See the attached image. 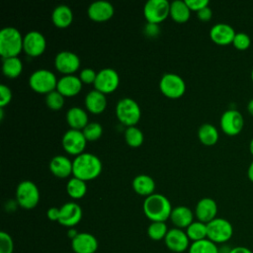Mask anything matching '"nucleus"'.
<instances>
[{"mask_svg": "<svg viewBox=\"0 0 253 253\" xmlns=\"http://www.w3.org/2000/svg\"><path fill=\"white\" fill-rule=\"evenodd\" d=\"M102 171V162L98 156L89 152H82L72 161V174L83 181L96 178Z\"/></svg>", "mask_w": 253, "mask_h": 253, "instance_id": "nucleus-1", "label": "nucleus"}, {"mask_svg": "<svg viewBox=\"0 0 253 253\" xmlns=\"http://www.w3.org/2000/svg\"><path fill=\"white\" fill-rule=\"evenodd\" d=\"M143 212L151 221H163L170 218L172 211L171 203L161 194H152L147 196L143 202Z\"/></svg>", "mask_w": 253, "mask_h": 253, "instance_id": "nucleus-2", "label": "nucleus"}, {"mask_svg": "<svg viewBox=\"0 0 253 253\" xmlns=\"http://www.w3.org/2000/svg\"><path fill=\"white\" fill-rule=\"evenodd\" d=\"M23 37L18 29L5 27L0 31V54L3 58L17 56L23 49Z\"/></svg>", "mask_w": 253, "mask_h": 253, "instance_id": "nucleus-3", "label": "nucleus"}, {"mask_svg": "<svg viewBox=\"0 0 253 253\" xmlns=\"http://www.w3.org/2000/svg\"><path fill=\"white\" fill-rule=\"evenodd\" d=\"M207 238L215 244H224L233 235V226L225 218L215 217L207 223Z\"/></svg>", "mask_w": 253, "mask_h": 253, "instance_id": "nucleus-4", "label": "nucleus"}, {"mask_svg": "<svg viewBox=\"0 0 253 253\" xmlns=\"http://www.w3.org/2000/svg\"><path fill=\"white\" fill-rule=\"evenodd\" d=\"M116 115L121 123L127 126H134L140 119L139 105L131 98L121 99L116 106Z\"/></svg>", "mask_w": 253, "mask_h": 253, "instance_id": "nucleus-5", "label": "nucleus"}, {"mask_svg": "<svg viewBox=\"0 0 253 253\" xmlns=\"http://www.w3.org/2000/svg\"><path fill=\"white\" fill-rule=\"evenodd\" d=\"M30 87L39 93H49L55 90L57 79L55 74L48 69H37L29 78Z\"/></svg>", "mask_w": 253, "mask_h": 253, "instance_id": "nucleus-6", "label": "nucleus"}, {"mask_svg": "<svg viewBox=\"0 0 253 253\" xmlns=\"http://www.w3.org/2000/svg\"><path fill=\"white\" fill-rule=\"evenodd\" d=\"M16 199L22 208L30 210L38 205L40 201V191L34 182L24 180L17 186Z\"/></svg>", "mask_w": 253, "mask_h": 253, "instance_id": "nucleus-7", "label": "nucleus"}, {"mask_svg": "<svg viewBox=\"0 0 253 253\" xmlns=\"http://www.w3.org/2000/svg\"><path fill=\"white\" fill-rule=\"evenodd\" d=\"M159 87L165 96L173 99L181 97L186 90L185 81L175 73H165L160 79Z\"/></svg>", "mask_w": 253, "mask_h": 253, "instance_id": "nucleus-8", "label": "nucleus"}, {"mask_svg": "<svg viewBox=\"0 0 253 253\" xmlns=\"http://www.w3.org/2000/svg\"><path fill=\"white\" fill-rule=\"evenodd\" d=\"M170 12V3L167 0L146 1L143 14L148 23L158 24L166 19Z\"/></svg>", "mask_w": 253, "mask_h": 253, "instance_id": "nucleus-9", "label": "nucleus"}, {"mask_svg": "<svg viewBox=\"0 0 253 253\" xmlns=\"http://www.w3.org/2000/svg\"><path fill=\"white\" fill-rule=\"evenodd\" d=\"M119 83L120 77L118 72L113 68L106 67L97 72L94 86L96 90L105 94L115 91L119 86Z\"/></svg>", "mask_w": 253, "mask_h": 253, "instance_id": "nucleus-10", "label": "nucleus"}, {"mask_svg": "<svg viewBox=\"0 0 253 253\" xmlns=\"http://www.w3.org/2000/svg\"><path fill=\"white\" fill-rule=\"evenodd\" d=\"M86 141L87 139L83 132L80 129L75 128H70L65 131L61 140L65 151L76 156L83 152L86 146Z\"/></svg>", "mask_w": 253, "mask_h": 253, "instance_id": "nucleus-11", "label": "nucleus"}, {"mask_svg": "<svg viewBox=\"0 0 253 253\" xmlns=\"http://www.w3.org/2000/svg\"><path fill=\"white\" fill-rule=\"evenodd\" d=\"M164 242L166 247L170 251L176 252V253H181L186 251L187 249H189L191 245L190 239L186 231L177 227H174L168 230L164 238Z\"/></svg>", "mask_w": 253, "mask_h": 253, "instance_id": "nucleus-12", "label": "nucleus"}, {"mask_svg": "<svg viewBox=\"0 0 253 253\" xmlns=\"http://www.w3.org/2000/svg\"><path fill=\"white\" fill-rule=\"evenodd\" d=\"M244 126L242 115L236 110L225 111L220 118V126L224 133L228 135L238 134Z\"/></svg>", "mask_w": 253, "mask_h": 253, "instance_id": "nucleus-13", "label": "nucleus"}, {"mask_svg": "<svg viewBox=\"0 0 253 253\" xmlns=\"http://www.w3.org/2000/svg\"><path fill=\"white\" fill-rule=\"evenodd\" d=\"M45 45V38L38 31H30L24 36L23 49L31 56L41 55L44 51Z\"/></svg>", "mask_w": 253, "mask_h": 253, "instance_id": "nucleus-14", "label": "nucleus"}, {"mask_svg": "<svg viewBox=\"0 0 253 253\" xmlns=\"http://www.w3.org/2000/svg\"><path fill=\"white\" fill-rule=\"evenodd\" d=\"M54 65L59 72L68 75L79 68L80 59L76 53L69 50H62L55 55Z\"/></svg>", "mask_w": 253, "mask_h": 253, "instance_id": "nucleus-15", "label": "nucleus"}, {"mask_svg": "<svg viewBox=\"0 0 253 253\" xmlns=\"http://www.w3.org/2000/svg\"><path fill=\"white\" fill-rule=\"evenodd\" d=\"M82 218V210L80 206L74 202L65 203L59 208L58 222L66 227H73Z\"/></svg>", "mask_w": 253, "mask_h": 253, "instance_id": "nucleus-16", "label": "nucleus"}, {"mask_svg": "<svg viewBox=\"0 0 253 253\" xmlns=\"http://www.w3.org/2000/svg\"><path fill=\"white\" fill-rule=\"evenodd\" d=\"M71 248L75 253H95L98 249V240L91 233L79 232L71 240Z\"/></svg>", "mask_w": 253, "mask_h": 253, "instance_id": "nucleus-17", "label": "nucleus"}, {"mask_svg": "<svg viewBox=\"0 0 253 253\" xmlns=\"http://www.w3.org/2000/svg\"><path fill=\"white\" fill-rule=\"evenodd\" d=\"M195 213L199 221L209 223L216 217L217 205L214 200L211 198H203L198 202Z\"/></svg>", "mask_w": 253, "mask_h": 253, "instance_id": "nucleus-18", "label": "nucleus"}, {"mask_svg": "<svg viewBox=\"0 0 253 253\" xmlns=\"http://www.w3.org/2000/svg\"><path fill=\"white\" fill-rule=\"evenodd\" d=\"M88 16L94 21H106L114 14V6L107 0H97L88 7Z\"/></svg>", "mask_w": 253, "mask_h": 253, "instance_id": "nucleus-19", "label": "nucleus"}, {"mask_svg": "<svg viewBox=\"0 0 253 253\" xmlns=\"http://www.w3.org/2000/svg\"><path fill=\"white\" fill-rule=\"evenodd\" d=\"M235 31L234 29L224 23H218L211 27L210 31V37L212 42H214L217 44H228L233 42V39L235 37Z\"/></svg>", "mask_w": 253, "mask_h": 253, "instance_id": "nucleus-20", "label": "nucleus"}, {"mask_svg": "<svg viewBox=\"0 0 253 253\" xmlns=\"http://www.w3.org/2000/svg\"><path fill=\"white\" fill-rule=\"evenodd\" d=\"M81 88H82V81L80 80L79 77L73 74L64 75L57 80L56 90L63 96H66V97L74 96L79 93Z\"/></svg>", "mask_w": 253, "mask_h": 253, "instance_id": "nucleus-21", "label": "nucleus"}, {"mask_svg": "<svg viewBox=\"0 0 253 253\" xmlns=\"http://www.w3.org/2000/svg\"><path fill=\"white\" fill-rule=\"evenodd\" d=\"M194 214L193 211L185 206H178L174 208L170 214V219L172 223L177 228H187L193 222Z\"/></svg>", "mask_w": 253, "mask_h": 253, "instance_id": "nucleus-22", "label": "nucleus"}, {"mask_svg": "<svg viewBox=\"0 0 253 253\" xmlns=\"http://www.w3.org/2000/svg\"><path fill=\"white\" fill-rule=\"evenodd\" d=\"M85 106L93 114L102 113L107 106V99L104 93L94 89L88 92L85 97Z\"/></svg>", "mask_w": 253, "mask_h": 253, "instance_id": "nucleus-23", "label": "nucleus"}, {"mask_svg": "<svg viewBox=\"0 0 253 253\" xmlns=\"http://www.w3.org/2000/svg\"><path fill=\"white\" fill-rule=\"evenodd\" d=\"M49 169L53 175L65 178L72 173V161L63 155H56L49 162Z\"/></svg>", "mask_w": 253, "mask_h": 253, "instance_id": "nucleus-24", "label": "nucleus"}, {"mask_svg": "<svg viewBox=\"0 0 253 253\" xmlns=\"http://www.w3.org/2000/svg\"><path fill=\"white\" fill-rule=\"evenodd\" d=\"M66 120L71 128L80 129L88 125V115L86 111L79 107H72L66 113Z\"/></svg>", "mask_w": 253, "mask_h": 253, "instance_id": "nucleus-25", "label": "nucleus"}, {"mask_svg": "<svg viewBox=\"0 0 253 253\" xmlns=\"http://www.w3.org/2000/svg\"><path fill=\"white\" fill-rule=\"evenodd\" d=\"M51 20L56 27L65 28L71 24L73 20V13L67 5L61 4L53 9Z\"/></svg>", "mask_w": 253, "mask_h": 253, "instance_id": "nucleus-26", "label": "nucleus"}, {"mask_svg": "<svg viewBox=\"0 0 253 253\" xmlns=\"http://www.w3.org/2000/svg\"><path fill=\"white\" fill-rule=\"evenodd\" d=\"M132 188L137 194L147 197L153 194L155 183L150 176L146 174H139L132 180Z\"/></svg>", "mask_w": 253, "mask_h": 253, "instance_id": "nucleus-27", "label": "nucleus"}, {"mask_svg": "<svg viewBox=\"0 0 253 253\" xmlns=\"http://www.w3.org/2000/svg\"><path fill=\"white\" fill-rule=\"evenodd\" d=\"M190 13H191V10L185 1L174 0L170 2L169 15L174 21L179 23L186 22L190 18Z\"/></svg>", "mask_w": 253, "mask_h": 253, "instance_id": "nucleus-28", "label": "nucleus"}, {"mask_svg": "<svg viewBox=\"0 0 253 253\" xmlns=\"http://www.w3.org/2000/svg\"><path fill=\"white\" fill-rule=\"evenodd\" d=\"M198 136L203 144L213 145L218 139V131L214 126L203 124L198 129Z\"/></svg>", "mask_w": 253, "mask_h": 253, "instance_id": "nucleus-29", "label": "nucleus"}, {"mask_svg": "<svg viewBox=\"0 0 253 253\" xmlns=\"http://www.w3.org/2000/svg\"><path fill=\"white\" fill-rule=\"evenodd\" d=\"M22 69H23V63L18 56L3 58L2 70L7 77H10V78L17 77L22 72Z\"/></svg>", "mask_w": 253, "mask_h": 253, "instance_id": "nucleus-30", "label": "nucleus"}, {"mask_svg": "<svg viewBox=\"0 0 253 253\" xmlns=\"http://www.w3.org/2000/svg\"><path fill=\"white\" fill-rule=\"evenodd\" d=\"M186 233L192 242L206 239L208 236L207 223L202 221H193L187 228Z\"/></svg>", "mask_w": 253, "mask_h": 253, "instance_id": "nucleus-31", "label": "nucleus"}, {"mask_svg": "<svg viewBox=\"0 0 253 253\" xmlns=\"http://www.w3.org/2000/svg\"><path fill=\"white\" fill-rule=\"evenodd\" d=\"M66 190H67L68 195L71 198H73V199H80V198H82L86 194L87 185H86L85 181H83V180H81L79 178L73 177V178H71L67 182Z\"/></svg>", "mask_w": 253, "mask_h": 253, "instance_id": "nucleus-32", "label": "nucleus"}, {"mask_svg": "<svg viewBox=\"0 0 253 253\" xmlns=\"http://www.w3.org/2000/svg\"><path fill=\"white\" fill-rule=\"evenodd\" d=\"M188 251L189 253H218V247L217 244L206 238L192 242Z\"/></svg>", "mask_w": 253, "mask_h": 253, "instance_id": "nucleus-33", "label": "nucleus"}, {"mask_svg": "<svg viewBox=\"0 0 253 253\" xmlns=\"http://www.w3.org/2000/svg\"><path fill=\"white\" fill-rule=\"evenodd\" d=\"M168 228L165 222L163 221H152L149 226L147 227V235L152 239V240H161L164 239L167 232Z\"/></svg>", "mask_w": 253, "mask_h": 253, "instance_id": "nucleus-34", "label": "nucleus"}, {"mask_svg": "<svg viewBox=\"0 0 253 253\" xmlns=\"http://www.w3.org/2000/svg\"><path fill=\"white\" fill-rule=\"evenodd\" d=\"M125 138L128 145L136 147L142 143L143 133L138 127H136L134 126H127V128L125 131Z\"/></svg>", "mask_w": 253, "mask_h": 253, "instance_id": "nucleus-35", "label": "nucleus"}, {"mask_svg": "<svg viewBox=\"0 0 253 253\" xmlns=\"http://www.w3.org/2000/svg\"><path fill=\"white\" fill-rule=\"evenodd\" d=\"M82 132L87 140H95L101 136L103 132V127L99 123L92 122L88 123V125L83 128Z\"/></svg>", "mask_w": 253, "mask_h": 253, "instance_id": "nucleus-36", "label": "nucleus"}, {"mask_svg": "<svg viewBox=\"0 0 253 253\" xmlns=\"http://www.w3.org/2000/svg\"><path fill=\"white\" fill-rule=\"evenodd\" d=\"M46 105L52 110H59L64 104V96L57 90L50 91L45 96Z\"/></svg>", "mask_w": 253, "mask_h": 253, "instance_id": "nucleus-37", "label": "nucleus"}, {"mask_svg": "<svg viewBox=\"0 0 253 253\" xmlns=\"http://www.w3.org/2000/svg\"><path fill=\"white\" fill-rule=\"evenodd\" d=\"M235 48L239 50H245L250 46L251 39L245 33H236L232 42Z\"/></svg>", "mask_w": 253, "mask_h": 253, "instance_id": "nucleus-38", "label": "nucleus"}, {"mask_svg": "<svg viewBox=\"0 0 253 253\" xmlns=\"http://www.w3.org/2000/svg\"><path fill=\"white\" fill-rule=\"evenodd\" d=\"M14 243L12 237L5 231L0 232V253H13Z\"/></svg>", "mask_w": 253, "mask_h": 253, "instance_id": "nucleus-39", "label": "nucleus"}, {"mask_svg": "<svg viewBox=\"0 0 253 253\" xmlns=\"http://www.w3.org/2000/svg\"><path fill=\"white\" fill-rule=\"evenodd\" d=\"M12 99V92L11 89L5 85H0V108H3L4 106L8 105Z\"/></svg>", "mask_w": 253, "mask_h": 253, "instance_id": "nucleus-40", "label": "nucleus"}, {"mask_svg": "<svg viewBox=\"0 0 253 253\" xmlns=\"http://www.w3.org/2000/svg\"><path fill=\"white\" fill-rule=\"evenodd\" d=\"M97 76V72H95L92 68H84L80 71L79 78L84 83H94Z\"/></svg>", "mask_w": 253, "mask_h": 253, "instance_id": "nucleus-41", "label": "nucleus"}, {"mask_svg": "<svg viewBox=\"0 0 253 253\" xmlns=\"http://www.w3.org/2000/svg\"><path fill=\"white\" fill-rule=\"evenodd\" d=\"M185 2L190 10H194L197 12L209 5L208 0H185Z\"/></svg>", "mask_w": 253, "mask_h": 253, "instance_id": "nucleus-42", "label": "nucleus"}, {"mask_svg": "<svg viewBox=\"0 0 253 253\" xmlns=\"http://www.w3.org/2000/svg\"><path fill=\"white\" fill-rule=\"evenodd\" d=\"M211 15H212L211 9L209 6L198 11V17L202 21H209L211 18Z\"/></svg>", "mask_w": 253, "mask_h": 253, "instance_id": "nucleus-43", "label": "nucleus"}, {"mask_svg": "<svg viewBox=\"0 0 253 253\" xmlns=\"http://www.w3.org/2000/svg\"><path fill=\"white\" fill-rule=\"evenodd\" d=\"M46 215H47V217L50 220H57L58 221V218H59V209L55 208V207L49 208L47 210V211H46Z\"/></svg>", "mask_w": 253, "mask_h": 253, "instance_id": "nucleus-44", "label": "nucleus"}, {"mask_svg": "<svg viewBox=\"0 0 253 253\" xmlns=\"http://www.w3.org/2000/svg\"><path fill=\"white\" fill-rule=\"evenodd\" d=\"M229 253H253L251 249H249L248 247L245 246H236V247H232Z\"/></svg>", "mask_w": 253, "mask_h": 253, "instance_id": "nucleus-45", "label": "nucleus"}, {"mask_svg": "<svg viewBox=\"0 0 253 253\" xmlns=\"http://www.w3.org/2000/svg\"><path fill=\"white\" fill-rule=\"evenodd\" d=\"M247 175H248V178L250 179V181H251V182H253V161H252V162H251V164L249 165Z\"/></svg>", "mask_w": 253, "mask_h": 253, "instance_id": "nucleus-46", "label": "nucleus"}, {"mask_svg": "<svg viewBox=\"0 0 253 253\" xmlns=\"http://www.w3.org/2000/svg\"><path fill=\"white\" fill-rule=\"evenodd\" d=\"M79 232H77L74 228H70L69 230H68V236L71 238V240L74 238V237H76V235L78 234Z\"/></svg>", "mask_w": 253, "mask_h": 253, "instance_id": "nucleus-47", "label": "nucleus"}, {"mask_svg": "<svg viewBox=\"0 0 253 253\" xmlns=\"http://www.w3.org/2000/svg\"><path fill=\"white\" fill-rule=\"evenodd\" d=\"M247 110L248 112L253 116V99H251L247 105Z\"/></svg>", "mask_w": 253, "mask_h": 253, "instance_id": "nucleus-48", "label": "nucleus"}, {"mask_svg": "<svg viewBox=\"0 0 253 253\" xmlns=\"http://www.w3.org/2000/svg\"><path fill=\"white\" fill-rule=\"evenodd\" d=\"M249 151H250V153L253 155V138L251 139V141H250V143H249Z\"/></svg>", "mask_w": 253, "mask_h": 253, "instance_id": "nucleus-49", "label": "nucleus"}, {"mask_svg": "<svg viewBox=\"0 0 253 253\" xmlns=\"http://www.w3.org/2000/svg\"><path fill=\"white\" fill-rule=\"evenodd\" d=\"M251 79H252V81H253V69H252V71H251Z\"/></svg>", "mask_w": 253, "mask_h": 253, "instance_id": "nucleus-50", "label": "nucleus"}]
</instances>
